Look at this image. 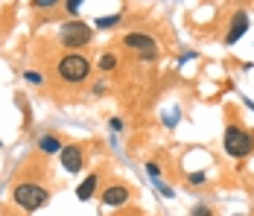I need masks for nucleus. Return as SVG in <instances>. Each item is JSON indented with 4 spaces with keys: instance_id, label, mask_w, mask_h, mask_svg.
<instances>
[{
    "instance_id": "nucleus-1",
    "label": "nucleus",
    "mask_w": 254,
    "mask_h": 216,
    "mask_svg": "<svg viewBox=\"0 0 254 216\" xmlns=\"http://www.w3.org/2000/svg\"><path fill=\"white\" fill-rule=\"evenodd\" d=\"M56 73H59V79L67 82V85H82V82L91 76V62H88L85 56H79V53H67V56L59 59Z\"/></svg>"
},
{
    "instance_id": "nucleus-2",
    "label": "nucleus",
    "mask_w": 254,
    "mask_h": 216,
    "mask_svg": "<svg viewBox=\"0 0 254 216\" xmlns=\"http://www.w3.org/2000/svg\"><path fill=\"white\" fill-rule=\"evenodd\" d=\"M12 199H15L18 208H24V211L32 214V211H38V208H44L50 202V193H47V187H41L35 181H21V184H15Z\"/></svg>"
},
{
    "instance_id": "nucleus-3",
    "label": "nucleus",
    "mask_w": 254,
    "mask_h": 216,
    "mask_svg": "<svg viewBox=\"0 0 254 216\" xmlns=\"http://www.w3.org/2000/svg\"><path fill=\"white\" fill-rule=\"evenodd\" d=\"M59 41L70 50L88 47V44L94 41V29L88 24H82V21H67V24L59 26Z\"/></svg>"
},
{
    "instance_id": "nucleus-4",
    "label": "nucleus",
    "mask_w": 254,
    "mask_h": 216,
    "mask_svg": "<svg viewBox=\"0 0 254 216\" xmlns=\"http://www.w3.org/2000/svg\"><path fill=\"white\" fill-rule=\"evenodd\" d=\"M222 144H225V152L231 158H246V155L254 152V138L240 126H228L225 129V141Z\"/></svg>"
},
{
    "instance_id": "nucleus-5",
    "label": "nucleus",
    "mask_w": 254,
    "mask_h": 216,
    "mask_svg": "<svg viewBox=\"0 0 254 216\" xmlns=\"http://www.w3.org/2000/svg\"><path fill=\"white\" fill-rule=\"evenodd\" d=\"M123 44L128 50H134V53H140V59H146V62H152L158 56V41L152 35H146V32H128L123 38Z\"/></svg>"
},
{
    "instance_id": "nucleus-6",
    "label": "nucleus",
    "mask_w": 254,
    "mask_h": 216,
    "mask_svg": "<svg viewBox=\"0 0 254 216\" xmlns=\"http://www.w3.org/2000/svg\"><path fill=\"white\" fill-rule=\"evenodd\" d=\"M59 158H62V167L67 172H82V167H85V152L79 144H67L59 152Z\"/></svg>"
},
{
    "instance_id": "nucleus-7",
    "label": "nucleus",
    "mask_w": 254,
    "mask_h": 216,
    "mask_svg": "<svg viewBox=\"0 0 254 216\" xmlns=\"http://www.w3.org/2000/svg\"><path fill=\"white\" fill-rule=\"evenodd\" d=\"M128 199H131V193H128L126 184H108L102 190V205L105 208H123Z\"/></svg>"
},
{
    "instance_id": "nucleus-8",
    "label": "nucleus",
    "mask_w": 254,
    "mask_h": 216,
    "mask_svg": "<svg viewBox=\"0 0 254 216\" xmlns=\"http://www.w3.org/2000/svg\"><path fill=\"white\" fill-rule=\"evenodd\" d=\"M246 29H249V15L246 12H234V18H231L228 24V32H225V44H237L243 35H246Z\"/></svg>"
},
{
    "instance_id": "nucleus-9",
    "label": "nucleus",
    "mask_w": 254,
    "mask_h": 216,
    "mask_svg": "<svg viewBox=\"0 0 254 216\" xmlns=\"http://www.w3.org/2000/svg\"><path fill=\"white\" fill-rule=\"evenodd\" d=\"M97 184H100V175H97V172H91V175H88V178L76 187V199H79V202H88V199L97 193Z\"/></svg>"
},
{
    "instance_id": "nucleus-10",
    "label": "nucleus",
    "mask_w": 254,
    "mask_h": 216,
    "mask_svg": "<svg viewBox=\"0 0 254 216\" xmlns=\"http://www.w3.org/2000/svg\"><path fill=\"white\" fill-rule=\"evenodd\" d=\"M38 149H41L44 155H59V152L64 149V144H62L56 135H41V138H38Z\"/></svg>"
},
{
    "instance_id": "nucleus-11",
    "label": "nucleus",
    "mask_w": 254,
    "mask_h": 216,
    "mask_svg": "<svg viewBox=\"0 0 254 216\" xmlns=\"http://www.w3.org/2000/svg\"><path fill=\"white\" fill-rule=\"evenodd\" d=\"M97 65H100V71H102V73H111L114 68H117V56H114V53H102Z\"/></svg>"
},
{
    "instance_id": "nucleus-12",
    "label": "nucleus",
    "mask_w": 254,
    "mask_h": 216,
    "mask_svg": "<svg viewBox=\"0 0 254 216\" xmlns=\"http://www.w3.org/2000/svg\"><path fill=\"white\" fill-rule=\"evenodd\" d=\"M117 24H120V15H108V18L97 21V29H108V26H117Z\"/></svg>"
},
{
    "instance_id": "nucleus-13",
    "label": "nucleus",
    "mask_w": 254,
    "mask_h": 216,
    "mask_svg": "<svg viewBox=\"0 0 254 216\" xmlns=\"http://www.w3.org/2000/svg\"><path fill=\"white\" fill-rule=\"evenodd\" d=\"M24 76H26V82H29V85H41V82H44V76H41L38 71H26Z\"/></svg>"
},
{
    "instance_id": "nucleus-14",
    "label": "nucleus",
    "mask_w": 254,
    "mask_h": 216,
    "mask_svg": "<svg viewBox=\"0 0 254 216\" xmlns=\"http://www.w3.org/2000/svg\"><path fill=\"white\" fill-rule=\"evenodd\" d=\"M187 181H190V184H204V181H207V175H204V172H190V175H187Z\"/></svg>"
},
{
    "instance_id": "nucleus-15",
    "label": "nucleus",
    "mask_w": 254,
    "mask_h": 216,
    "mask_svg": "<svg viewBox=\"0 0 254 216\" xmlns=\"http://www.w3.org/2000/svg\"><path fill=\"white\" fill-rule=\"evenodd\" d=\"M56 3H59V0H32V6H35V9H53Z\"/></svg>"
},
{
    "instance_id": "nucleus-16",
    "label": "nucleus",
    "mask_w": 254,
    "mask_h": 216,
    "mask_svg": "<svg viewBox=\"0 0 254 216\" xmlns=\"http://www.w3.org/2000/svg\"><path fill=\"white\" fill-rule=\"evenodd\" d=\"M193 216H213V211H210L207 205H196V208H193Z\"/></svg>"
},
{
    "instance_id": "nucleus-17",
    "label": "nucleus",
    "mask_w": 254,
    "mask_h": 216,
    "mask_svg": "<svg viewBox=\"0 0 254 216\" xmlns=\"http://www.w3.org/2000/svg\"><path fill=\"white\" fill-rule=\"evenodd\" d=\"M82 3H85V0H64V6H67V12H73V15L79 12V6H82Z\"/></svg>"
},
{
    "instance_id": "nucleus-18",
    "label": "nucleus",
    "mask_w": 254,
    "mask_h": 216,
    "mask_svg": "<svg viewBox=\"0 0 254 216\" xmlns=\"http://www.w3.org/2000/svg\"><path fill=\"white\" fill-rule=\"evenodd\" d=\"M146 172L152 175V181H158V175H161V169H158V164H152V161L146 164Z\"/></svg>"
},
{
    "instance_id": "nucleus-19",
    "label": "nucleus",
    "mask_w": 254,
    "mask_h": 216,
    "mask_svg": "<svg viewBox=\"0 0 254 216\" xmlns=\"http://www.w3.org/2000/svg\"><path fill=\"white\" fill-rule=\"evenodd\" d=\"M108 126H111V132H123V120H117V117H111Z\"/></svg>"
},
{
    "instance_id": "nucleus-20",
    "label": "nucleus",
    "mask_w": 254,
    "mask_h": 216,
    "mask_svg": "<svg viewBox=\"0 0 254 216\" xmlns=\"http://www.w3.org/2000/svg\"><path fill=\"white\" fill-rule=\"evenodd\" d=\"M0 146H3V144H0Z\"/></svg>"
}]
</instances>
